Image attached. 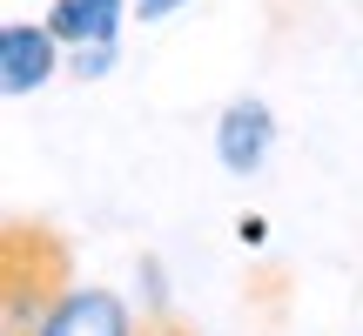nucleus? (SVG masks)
I'll list each match as a JSON object with an SVG mask.
<instances>
[{"label": "nucleus", "mask_w": 363, "mask_h": 336, "mask_svg": "<svg viewBox=\"0 0 363 336\" xmlns=\"http://www.w3.org/2000/svg\"><path fill=\"white\" fill-rule=\"evenodd\" d=\"M67 289H74V249L48 222L13 215L0 229V336H40Z\"/></svg>", "instance_id": "f257e3e1"}, {"label": "nucleus", "mask_w": 363, "mask_h": 336, "mask_svg": "<svg viewBox=\"0 0 363 336\" xmlns=\"http://www.w3.org/2000/svg\"><path fill=\"white\" fill-rule=\"evenodd\" d=\"M40 336H135V316H128V303H121L115 289L74 283L54 303V316L40 323Z\"/></svg>", "instance_id": "f03ea898"}, {"label": "nucleus", "mask_w": 363, "mask_h": 336, "mask_svg": "<svg viewBox=\"0 0 363 336\" xmlns=\"http://www.w3.org/2000/svg\"><path fill=\"white\" fill-rule=\"evenodd\" d=\"M269 142H276L269 101H229V108H222V121H216V155H222L229 175H256L262 155H269Z\"/></svg>", "instance_id": "7ed1b4c3"}, {"label": "nucleus", "mask_w": 363, "mask_h": 336, "mask_svg": "<svg viewBox=\"0 0 363 336\" xmlns=\"http://www.w3.org/2000/svg\"><path fill=\"white\" fill-rule=\"evenodd\" d=\"M54 67H61V61H54V27L48 21H40V27L13 21L7 34H0V88H7V94H34Z\"/></svg>", "instance_id": "20e7f679"}, {"label": "nucleus", "mask_w": 363, "mask_h": 336, "mask_svg": "<svg viewBox=\"0 0 363 336\" xmlns=\"http://www.w3.org/2000/svg\"><path fill=\"white\" fill-rule=\"evenodd\" d=\"M48 27H54V40H67V47L115 40V27H121V0H54V7H48Z\"/></svg>", "instance_id": "39448f33"}, {"label": "nucleus", "mask_w": 363, "mask_h": 336, "mask_svg": "<svg viewBox=\"0 0 363 336\" xmlns=\"http://www.w3.org/2000/svg\"><path fill=\"white\" fill-rule=\"evenodd\" d=\"M135 336H195V323H189V316H175L169 303H155V310L135 323Z\"/></svg>", "instance_id": "423d86ee"}, {"label": "nucleus", "mask_w": 363, "mask_h": 336, "mask_svg": "<svg viewBox=\"0 0 363 336\" xmlns=\"http://www.w3.org/2000/svg\"><path fill=\"white\" fill-rule=\"evenodd\" d=\"M108 67H115V40H88V47H74V74L81 81L108 74Z\"/></svg>", "instance_id": "0eeeda50"}, {"label": "nucleus", "mask_w": 363, "mask_h": 336, "mask_svg": "<svg viewBox=\"0 0 363 336\" xmlns=\"http://www.w3.org/2000/svg\"><path fill=\"white\" fill-rule=\"evenodd\" d=\"M175 7H189V0H135V13H142V21H169Z\"/></svg>", "instance_id": "6e6552de"}]
</instances>
